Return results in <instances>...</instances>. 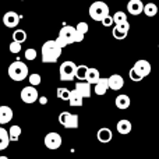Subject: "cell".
<instances>
[{"label": "cell", "instance_id": "cell-1", "mask_svg": "<svg viewBox=\"0 0 159 159\" xmlns=\"http://www.w3.org/2000/svg\"><path fill=\"white\" fill-rule=\"evenodd\" d=\"M63 48L57 41H46L42 45V61L43 63H56L61 56Z\"/></svg>", "mask_w": 159, "mask_h": 159}, {"label": "cell", "instance_id": "cell-2", "mask_svg": "<svg viewBox=\"0 0 159 159\" xmlns=\"http://www.w3.org/2000/svg\"><path fill=\"white\" fill-rule=\"evenodd\" d=\"M8 77L14 81H24L28 75V66L20 60H16L8 66Z\"/></svg>", "mask_w": 159, "mask_h": 159}, {"label": "cell", "instance_id": "cell-3", "mask_svg": "<svg viewBox=\"0 0 159 159\" xmlns=\"http://www.w3.org/2000/svg\"><path fill=\"white\" fill-rule=\"evenodd\" d=\"M75 35H77V28L73 25H64L59 32L56 41L60 43L61 48H66L71 43H75Z\"/></svg>", "mask_w": 159, "mask_h": 159}, {"label": "cell", "instance_id": "cell-4", "mask_svg": "<svg viewBox=\"0 0 159 159\" xmlns=\"http://www.w3.org/2000/svg\"><path fill=\"white\" fill-rule=\"evenodd\" d=\"M109 16V6L105 2H93L89 7V17L95 21H102Z\"/></svg>", "mask_w": 159, "mask_h": 159}, {"label": "cell", "instance_id": "cell-5", "mask_svg": "<svg viewBox=\"0 0 159 159\" xmlns=\"http://www.w3.org/2000/svg\"><path fill=\"white\" fill-rule=\"evenodd\" d=\"M77 69L78 66L71 60H67L64 63H61L60 66V80L61 81H73L75 78V74H77Z\"/></svg>", "mask_w": 159, "mask_h": 159}, {"label": "cell", "instance_id": "cell-6", "mask_svg": "<svg viewBox=\"0 0 159 159\" xmlns=\"http://www.w3.org/2000/svg\"><path fill=\"white\" fill-rule=\"evenodd\" d=\"M59 123L64 129H77L78 127V115L70 112H61L59 115Z\"/></svg>", "mask_w": 159, "mask_h": 159}, {"label": "cell", "instance_id": "cell-7", "mask_svg": "<svg viewBox=\"0 0 159 159\" xmlns=\"http://www.w3.org/2000/svg\"><path fill=\"white\" fill-rule=\"evenodd\" d=\"M21 101L25 102V103L31 105L35 103L36 101H39V93L36 91V88L34 85H28V87H24L21 89Z\"/></svg>", "mask_w": 159, "mask_h": 159}, {"label": "cell", "instance_id": "cell-8", "mask_svg": "<svg viewBox=\"0 0 159 159\" xmlns=\"http://www.w3.org/2000/svg\"><path fill=\"white\" fill-rule=\"evenodd\" d=\"M61 135L56 131L48 133L46 137H45V147L49 149H57L61 147Z\"/></svg>", "mask_w": 159, "mask_h": 159}, {"label": "cell", "instance_id": "cell-9", "mask_svg": "<svg viewBox=\"0 0 159 159\" xmlns=\"http://www.w3.org/2000/svg\"><path fill=\"white\" fill-rule=\"evenodd\" d=\"M20 18L21 17L16 13V11H7L3 17V24L6 25L7 28H16L20 22Z\"/></svg>", "mask_w": 159, "mask_h": 159}, {"label": "cell", "instance_id": "cell-10", "mask_svg": "<svg viewBox=\"0 0 159 159\" xmlns=\"http://www.w3.org/2000/svg\"><path fill=\"white\" fill-rule=\"evenodd\" d=\"M144 4L141 0H130L127 3V11H129L131 16H140L141 13H144Z\"/></svg>", "mask_w": 159, "mask_h": 159}, {"label": "cell", "instance_id": "cell-11", "mask_svg": "<svg viewBox=\"0 0 159 159\" xmlns=\"http://www.w3.org/2000/svg\"><path fill=\"white\" fill-rule=\"evenodd\" d=\"M134 67L135 70H137L138 73H140L141 75H143L144 78L145 77H148L149 74H151V70H152V67H151V63H149L148 60H137L134 63Z\"/></svg>", "mask_w": 159, "mask_h": 159}, {"label": "cell", "instance_id": "cell-12", "mask_svg": "<svg viewBox=\"0 0 159 159\" xmlns=\"http://www.w3.org/2000/svg\"><path fill=\"white\" fill-rule=\"evenodd\" d=\"M96 138H98L99 143L102 144H107L112 141L113 138V133L110 129H107V127H102V129L98 130V133H96Z\"/></svg>", "mask_w": 159, "mask_h": 159}, {"label": "cell", "instance_id": "cell-13", "mask_svg": "<svg viewBox=\"0 0 159 159\" xmlns=\"http://www.w3.org/2000/svg\"><path fill=\"white\" fill-rule=\"evenodd\" d=\"M14 117L13 109L7 105H3L0 107V124H7L8 121H11V119Z\"/></svg>", "mask_w": 159, "mask_h": 159}, {"label": "cell", "instance_id": "cell-14", "mask_svg": "<svg viewBox=\"0 0 159 159\" xmlns=\"http://www.w3.org/2000/svg\"><path fill=\"white\" fill-rule=\"evenodd\" d=\"M109 88H110L109 87V77H107V78L101 77V80H99V81L95 84V88H93V91H95L96 95L102 96V95H105V93L107 92V89H109Z\"/></svg>", "mask_w": 159, "mask_h": 159}, {"label": "cell", "instance_id": "cell-15", "mask_svg": "<svg viewBox=\"0 0 159 159\" xmlns=\"http://www.w3.org/2000/svg\"><path fill=\"white\" fill-rule=\"evenodd\" d=\"M124 85V78L120 74H112L109 77V87L112 91H119L121 89Z\"/></svg>", "mask_w": 159, "mask_h": 159}, {"label": "cell", "instance_id": "cell-16", "mask_svg": "<svg viewBox=\"0 0 159 159\" xmlns=\"http://www.w3.org/2000/svg\"><path fill=\"white\" fill-rule=\"evenodd\" d=\"M115 105H116V107H117V109H120V110L129 109L130 105H131L130 96L129 95H124V93L117 95V98H116V101H115Z\"/></svg>", "mask_w": 159, "mask_h": 159}, {"label": "cell", "instance_id": "cell-17", "mask_svg": "<svg viewBox=\"0 0 159 159\" xmlns=\"http://www.w3.org/2000/svg\"><path fill=\"white\" fill-rule=\"evenodd\" d=\"M91 85H92V84H89L88 81H85V82L80 81V82H75V89H77L78 92L81 93L82 96H84V98H89L91 92H92V88H91Z\"/></svg>", "mask_w": 159, "mask_h": 159}, {"label": "cell", "instance_id": "cell-18", "mask_svg": "<svg viewBox=\"0 0 159 159\" xmlns=\"http://www.w3.org/2000/svg\"><path fill=\"white\" fill-rule=\"evenodd\" d=\"M69 102H70V105H71V106L80 107V106H82V102H84V96H82L81 93H80L78 91L74 88V89L71 91V93H70Z\"/></svg>", "mask_w": 159, "mask_h": 159}, {"label": "cell", "instance_id": "cell-19", "mask_svg": "<svg viewBox=\"0 0 159 159\" xmlns=\"http://www.w3.org/2000/svg\"><path fill=\"white\" fill-rule=\"evenodd\" d=\"M116 129H117V133L119 134H129L130 131H131V123H130L129 120H126V119H121V120L117 121V124H116Z\"/></svg>", "mask_w": 159, "mask_h": 159}, {"label": "cell", "instance_id": "cell-20", "mask_svg": "<svg viewBox=\"0 0 159 159\" xmlns=\"http://www.w3.org/2000/svg\"><path fill=\"white\" fill-rule=\"evenodd\" d=\"M11 138H10V133L6 129H0V149H6L10 144Z\"/></svg>", "mask_w": 159, "mask_h": 159}, {"label": "cell", "instance_id": "cell-21", "mask_svg": "<svg viewBox=\"0 0 159 159\" xmlns=\"http://www.w3.org/2000/svg\"><path fill=\"white\" fill-rule=\"evenodd\" d=\"M101 80V75H99V71L98 69H93V67H91L89 70H88V74H87V80L85 81H88L89 84H93L95 85L96 82Z\"/></svg>", "mask_w": 159, "mask_h": 159}, {"label": "cell", "instance_id": "cell-22", "mask_svg": "<svg viewBox=\"0 0 159 159\" xmlns=\"http://www.w3.org/2000/svg\"><path fill=\"white\" fill-rule=\"evenodd\" d=\"M144 13H145L147 17H155L158 14V6L152 2L147 3L145 7H144Z\"/></svg>", "mask_w": 159, "mask_h": 159}, {"label": "cell", "instance_id": "cell-23", "mask_svg": "<svg viewBox=\"0 0 159 159\" xmlns=\"http://www.w3.org/2000/svg\"><path fill=\"white\" fill-rule=\"evenodd\" d=\"M88 70H89V67H87L85 64H81V66H78L77 74H75V78H77L78 81H85V80H87Z\"/></svg>", "mask_w": 159, "mask_h": 159}, {"label": "cell", "instance_id": "cell-24", "mask_svg": "<svg viewBox=\"0 0 159 159\" xmlns=\"http://www.w3.org/2000/svg\"><path fill=\"white\" fill-rule=\"evenodd\" d=\"M13 41L24 43V42L27 41V32H25L24 30H16L13 32Z\"/></svg>", "mask_w": 159, "mask_h": 159}, {"label": "cell", "instance_id": "cell-25", "mask_svg": "<svg viewBox=\"0 0 159 159\" xmlns=\"http://www.w3.org/2000/svg\"><path fill=\"white\" fill-rule=\"evenodd\" d=\"M127 34H129V32L123 31L121 28H119L117 25H115V27H113V30H112V35H113V38H115V39H119V41H121V39L126 38Z\"/></svg>", "mask_w": 159, "mask_h": 159}, {"label": "cell", "instance_id": "cell-26", "mask_svg": "<svg viewBox=\"0 0 159 159\" xmlns=\"http://www.w3.org/2000/svg\"><path fill=\"white\" fill-rule=\"evenodd\" d=\"M70 93H71V91L67 89V88H57V91H56V95H57L59 99H61V101H69L70 99Z\"/></svg>", "mask_w": 159, "mask_h": 159}, {"label": "cell", "instance_id": "cell-27", "mask_svg": "<svg viewBox=\"0 0 159 159\" xmlns=\"http://www.w3.org/2000/svg\"><path fill=\"white\" fill-rule=\"evenodd\" d=\"M8 133H10L11 141H18L20 135H21V127L20 126H11L10 130H8Z\"/></svg>", "mask_w": 159, "mask_h": 159}, {"label": "cell", "instance_id": "cell-28", "mask_svg": "<svg viewBox=\"0 0 159 159\" xmlns=\"http://www.w3.org/2000/svg\"><path fill=\"white\" fill-rule=\"evenodd\" d=\"M113 20H115V25L116 24H121V22L127 21V14L123 13V11H116L113 14Z\"/></svg>", "mask_w": 159, "mask_h": 159}, {"label": "cell", "instance_id": "cell-29", "mask_svg": "<svg viewBox=\"0 0 159 159\" xmlns=\"http://www.w3.org/2000/svg\"><path fill=\"white\" fill-rule=\"evenodd\" d=\"M129 77H130V80H131V81H134V82H140V81H143V80H144V77L137 71V70L134 69V67H131V69H130Z\"/></svg>", "mask_w": 159, "mask_h": 159}, {"label": "cell", "instance_id": "cell-30", "mask_svg": "<svg viewBox=\"0 0 159 159\" xmlns=\"http://www.w3.org/2000/svg\"><path fill=\"white\" fill-rule=\"evenodd\" d=\"M28 80H30V85H34V87H36V85H39L42 82V77L38 74V73L31 74L30 77H28Z\"/></svg>", "mask_w": 159, "mask_h": 159}, {"label": "cell", "instance_id": "cell-31", "mask_svg": "<svg viewBox=\"0 0 159 159\" xmlns=\"http://www.w3.org/2000/svg\"><path fill=\"white\" fill-rule=\"evenodd\" d=\"M21 48H22V43H20V42L13 41V42L10 43V46H8V49H10V52H11V53L17 55V53L21 52Z\"/></svg>", "mask_w": 159, "mask_h": 159}, {"label": "cell", "instance_id": "cell-32", "mask_svg": "<svg viewBox=\"0 0 159 159\" xmlns=\"http://www.w3.org/2000/svg\"><path fill=\"white\" fill-rule=\"evenodd\" d=\"M24 56H25L27 60H35L36 59V50L35 49H27Z\"/></svg>", "mask_w": 159, "mask_h": 159}, {"label": "cell", "instance_id": "cell-33", "mask_svg": "<svg viewBox=\"0 0 159 159\" xmlns=\"http://www.w3.org/2000/svg\"><path fill=\"white\" fill-rule=\"evenodd\" d=\"M75 28H77V31H80V32H82V34H87V32H88V30H89L88 24H87V22H84V21L78 22V24L75 25Z\"/></svg>", "mask_w": 159, "mask_h": 159}, {"label": "cell", "instance_id": "cell-34", "mask_svg": "<svg viewBox=\"0 0 159 159\" xmlns=\"http://www.w3.org/2000/svg\"><path fill=\"white\" fill-rule=\"evenodd\" d=\"M102 25L103 27H112V24H115V20H113V16H107V17H105L103 20H102Z\"/></svg>", "mask_w": 159, "mask_h": 159}, {"label": "cell", "instance_id": "cell-35", "mask_svg": "<svg viewBox=\"0 0 159 159\" xmlns=\"http://www.w3.org/2000/svg\"><path fill=\"white\" fill-rule=\"evenodd\" d=\"M84 36H85V34H82V32H80V31H77V35H75V43H80V42L84 41Z\"/></svg>", "mask_w": 159, "mask_h": 159}, {"label": "cell", "instance_id": "cell-36", "mask_svg": "<svg viewBox=\"0 0 159 159\" xmlns=\"http://www.w3.org/2000/svg\"><path fill=\"white\" fill-rule=\"evenodd\" d=\"M38 102H39L41 105H46V103H48V98H46V96H41Z\"/></svg>", "mask_w": 159, "mask_h": 159}, {"label": "cell", "instance_id": "cell-37", "mask_svg": "<svg viewBox=\"0 0 159 159\" xmlns=\"http://www.w3.org/2000/svg\"><path fill=\"white\" fill-rule=\"evenodd\" d=\"M0 159H8L7 157H4V155H2V157H0Z\"/></svg>", "mask_w": 159, "mask_h": 159}, {"label": "cell", "instance_id": "cell-38", "mask_svg": "<svg viewBox=\"0 0 159 159\" xmlns=\"http://www.w3.org/2000/svg\"><path fill=\"white\" fill-rule=\"evenodd\" d=\"M20 2H25V0H20Z\"/></svg>", "mask_w": 159, "mask_h": 159}, {"label": "cell", "instance_id": "cell-39", "mask_svg": "<svg viewBox=\"0 0 159 159\" xmlns=\"http://www.w3.org/2000/svg\"><path fill=\"white\" fill-rule=\"evenodd\" d=\"M158 48H159V45H158Z\"/></svg>", "mask_w": 159, "mask_h": 159}]
</instances>
